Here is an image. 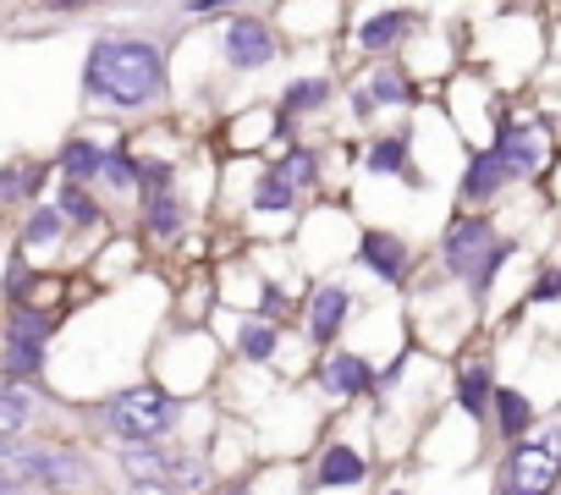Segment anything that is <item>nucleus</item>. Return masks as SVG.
I'll return each mask as SVG.
<instances>
[{
    "instance_id": "1",
    "label": "nucleus",
    "mask_w": 561,
    "mask_h": 495,
    "mask_svg": "<svg viewBox=\"0 0 561 495\" xmlns=\"http://www.w3.org/2000/svg\"><path fill=\"white\" fill-rule=\"evenodd\" d=\"M83 94L116 111H144L165 94V56L138 34H100L83 61Z\"/></svg>"
},
{
    "instance_id": "2",
    "label": "nucleus",
    "mask_w": 561,
    "mask_h": 495,
    "mask_svg": "<svg viewBox=\"0 0 561 495\" xmlns=\"http://www.w3.org/2000/svg\"><path fill=\"white\" fill-rule=\"evenodd\" d=\"M0 479L23 484L28 495H67V490H94V462L72 446L0 440Z\"/></svg>"
},
{
    "instance_id": "3",
    "label": "nucleus",
    "mask_w": 561,
    "mask_h": 495,
    "mask_svg": "<svg viewBox=\"0 0 561 495\" xmlns=\"http://www.w3.org/2000/svg\"><path fill=\"white\" fill-rule=\"evenodd\" d=\"M440 260H446V270L484 303L495 270L512 260V242H506L484 215H457V220L446 226V237H440Z\"/></svg>"
},
{
    "instance_id": "4",
    "label": "nucleus",
    "mask_w": 561,
    "mask_h": 495,
    "mask_svg": "<svg viewBox=\"0 0 561 495\" xmlns=\"http://www.w3.org/2000/svg\"><path fill=\"white\" fill-rule=\"evenodd\" d=\"M116 462H122V473L133 484H165L176 495H198V490L215 484V473H209V462L198 451L165 446V440H122Z\"/></svg>"
},
{
    "instance_id": "5",
    "label": "nucleus",
    "mask_w": 561,
    "mask_h": 495,
    "mask_svg": "<svg viewBox=\"0 0 561 495\" xmlns=\"http://www.w3.org/2000/svg\"><path fill=\"white\" fill-rule=\"evenodd\" d=\"M556 484H561V424L528 429L523 440L506 446L495 495H556Z\"/></svg>"
},
{
    "instance_id": "6",
    "label": "nucleus",
    "mask_w": 561,
    "mask_h": 495,
    "mask_svg": "<svg viewBox=\"0 0 561 495\" xmlns=\"http://www.w3.org/2000/svg\"><path fill=\"white\" fill-rule=\"evenodd\" d=\"M176 418H182V396H171L165 385H133L105 402V424L116 440H160L176 429Z\"/></svg>"
},
{
    "instance_id": "7",
    "label": "nucleus",
    "mask_w": 561,
    "mask_h": 495,
    "mask_svg": "<svg viewBox=\"0 0 561 495\" xmlns=\"http://www.w3.org/2000/svg\"><path fill=\"white\" fill-rule=\"evenodd\" d=\"M56 320L50 314H34V309H18L7 320V331H0V369H7L12 380H28L45 369V342H50Z\"/></svg>"
},
{
    "instance_id": "8",
    "label": "nucleus",
    "mask_w": 561,
    "mask_h": 495,
    "mask_svg": "<svg viewBox=\"0 0 561 495\" xmlns=\"http://www.w3.org/2000/svg\"><path fill=\"white\" fill-rule=\"evenodd\" d=\"M495 154H501L506 176L523 182V176H534V171L545 165V154H550V133H545L539 122H501Z\"/></svg>"
},
{
    "instance_id": "9",
    "label": "nucleus",
    "mask_w": 561,
    "mask_h": 495,
    "mask_svg": "<svg viewBox=\"0 0 561 495\" xmlns=\"http://www.w3.org/2000/svg\"><path fill=\"white\" fill-rule=\"evenodd\" d=\"M226 67L231 72H259V67H270L275 61V34H270V23H259V18H237L231 28H226Z\"/></svg>"
},
{
    "instance_id": "10",
    "label": "nucleus",
    "mask_w": 561,
    "mask_h": 495,
    "mask_svg": "<svg viewBox=\"0 0 561 495\" xmlns=\"http://www.w3.org/2000/svg\"><path fill=\"white\" fill-rule=\"evenodd\" d=\"M490 424H495V435L512 446V440H523L528 429H539V407H534L528 391H517V385H495V396H490Z\"/></svg>"
},
{
    "instance_id": "11",
    "label": "nucleus",
    "mask_w": 561,
    "mask_h": 495,
    "mask_svg": "<svg viewBox=\"0 0 561 495\" xmlns=\"http://www.w3.org/2000/svg\"><path fill=\"white\" fill-rule=\"evenodd\" d=\"M358 260L380 276V281H408V265H413V254H408V242L397 237V231H364V242H358Z\"/></svg>"
},
{
    "instance_id": "12",
    "label": "nucleus",
    "mask_w": 561,
    "mask_h": 495,
    "mask_svg": "<svg viewBox=\"0 0 561 495\" xmlns=\"http://www.w3.org/2000/svg\"><path fill=\"white\" fill-rule=\"evenodd\" d=\"M320 385H325L331 396H364V391L375 385V369H369V358H358V353H331V358L320 364Z\"/></svg>"
},
{
    "instance_id": "13",
    "label": "nucleus",
    "mask_w": 561,
    "mask_h": 495,
    "mask_svg": "<svg viewBox=\"0 0 561 495\" xmlns=\"http://www.w3.org/2000/svg\"><path fill=\"white\" fill-rule=\"evenodd\" d=\"M380 105H413V83H408L397 67H380V72L353 94V111H358V116H375Z\"/></svg>"
},
{
    "instance_id": "14",
    "label": "nucleus",
    "mask_w": 561,
    "mask_h": 495,
    "mask_svg": "<svg viewBox=\"0 0 561 495\" xmlns=\"http://www.w3.org/2000/svg\"><path fill=\"white\" fill-rule=\"evenodd\" d=\"M506 182H512V176H506L501 154H495V149H479V154L468 160V171H462V187H457V193H462L468 204H490Z\"/></svg>"
},
{
    "instance_id": "15",
    "label": "nucleus",
    "mask_w": 561,
    "mask_h": 495,
    "mask_svg": "<svg viewBox=\"0 0 561 495\" xmlns=\"http://www.w3.org/2000/svg\"><path fill=\"white\" fill-rule=\"evenodd\" d=\"M353 314V292L347 287H320L314 303H309V336L314 342H336V331L347 325Z\"/></svg>"
},
{
    "instance_id": "16",
    "label": "nucleus",
    "mask_w": 561,
    "mask_h": 495,
    "mask_svg": "<svg viewBox=\"0 0 561 495\" xmlns=\"http://www.w3.org/2000/svg\"><path fill=\"white\" fill-rule=\"evenodd\" d=\"M45 160H7V165H0V209H7V204H28V198H39V187H45Z\"/></svg>"
},
{
    "instance_id": "17",
    "label": "nucleus",
    "mask_w": 561,
    "mask_h": 495,
    "mask_svg": "<svg viewBox=\"0 0 561 495\" xmlns=\"http://www.w3.org/2000/svg\"><path fill=\"white\" fill-rule=\"evenodd\" d=\"M490 396H495V369L479 358V364H468V369L457 375V407H462L473 424H484V418H490Z\"/></svg>"
},
{
    "instance_id": "18",
    "label": "nucleus",
    "mask_w": 561,
    "mask_h": 495,
    "mask_svg": "<svg viewBox=\"0 0 561 495\" xmlns=\"http://www.w3.org/2000/svg\"><path fill=\"white\" fill-rule=\"evenodd\" d=\"M408 34H413V12H402V7H397V12H375V18H369V23L358 28V45L380 56V50L402 45Z\"/></svg>"
},
{
    "instance_id": "19",
    "label": "nucleus",
    "mask_w": 561,
    "mask_h": 495,
    "mask_svg": "<svg viewBox=\"0 0 561 495\" xmlns=\"http://www.w3.org/2000/svg\"><path fill=\"white\" fill-rule=\"evenodd\" d=\"M369 473V462H364V451H353V446H325L320 451V473H314V484H358Z\"/></svg>"
},
{
    "instance_id": "20",
    "label": "nucleus",
    "mask_w": 561,
    "mask_h": 495,
    "mask_svg": "<svg viewBox=\"0 0 561 495\" xmlns=\"http://www.w3.org/2000/svg\"><path fill=\"white\" fill-rule=\"evenodd\" d=\"M100 165H105V149L100 143H89V138H72L67 149H61V171H67V182H94L100 176Z\"/></svg>"
},
{
    "instance_id": "21",
    "label": "nucleus",
    "mask_w": 561,
    "mask_h": 495,
    "mask_svg": "<svg viewBox=\"0 0 561 495\" xmlns=\"http://www.w3.org/2000/svg\"><path fill=\"white\" fill-rule=\"evenodd\" d=\"M34 396L23 391V385H0V440H12L18 429H28L34 424Z\"/></svg>"
},
{
    "instance_id": "22",
    "label": "nucleus",
    "mask_w": 561,
    "mask_h": 495,
    "mask_svg": "<svg viewBox=\"0 0 561 495\" xmlns=\"http://www.w3.org/2000/svg\"><path fill=\"white\" fill-rule=\"evenodd\" d=\"M364 165H369L375 176H397V171H408V133L375 138V143H369V154H364Z\"/></svg>"
},
{
    "instance_id": "23",
    "label": "nucleus",
    "mask_w": 561,
    "mask_h": 495,
    "mask_svg": "<svg viewBox=\"0 0 561 495\" xmlns=\"http://www.w3.org/2000/svg\"><path fill=\"white\" fill-rule=\"evenodd\" d=\"M293 187H287V176L280 171H264L259 182H253V209H264V215H280V209H293Z\"/></svg>"
},
{
    "instance_id": "24",
    "label": "nucleus",
    "mask_w": 561,
    "mask_h": 495,
    "mask_svg": "<svg viewBox=\"0 0 561 495\" xmlns=\"http://www.w3.org/2000/svg\"><path fill=\"white\" fill-rule=\"evenodd\" d=\"M275 342H280V331H275L270 320H242V331H237V347H242V358H253V364H264V358L275 353Z\"/></svg>"
},
{
    "instance_id": "25",
    "label": "nucleus",
    "mask_w": 561,
    "mask_h": 495,
    "mask_svg": "<svg viewBox=\"0 0 561 495\" xmlns=\"http://www.w3.org/2000/svg\"><path fill=\"white\" fill-rule=\"evenodd\" d=\"M56 209H61V220L100 226V204L89 198V187H83V182H67V187H61V198H56Z\"/></svg>"
},
{
    "instance_id": "26",
    "label": "nucleus",
    "mask_w": 561,
    "mask_h": 495,
    "mask_svg": "<svg viewBox=\"0 0 561 495\" xmlns=\"http://www.w3.org/2000/svg\"><path fill=\"white\" fill-rule=\"evenodd\" d=\"M331 100V83L325 78H298L287 94H280V105H287V116H298V111H320Z\"/></svg>"
},
{
    "instance_id": "27",
    "label": "nucleus",
    "mask_w": 561,
    "mask_h": 495,
    "mask_svg": "<svg viewBox=\"0 0 561 495\" xmlns=\"http://www.w3.org/2000/svg\"><path fill=\"white\" fill-rule=\"evenodd\" d=\"M149 231H154V237H176V231H182V204L171 198V187L149 193Z\"/></svg>"
},
{
    "instance_id": "28",
    "label": "nucleus",
    "mask_w": 561,
    "mask_h": 495,
    "mask_svg": "<svg viewBox=\"0 0 561 495\" xmlns=\"http://www.w3.org/2000/svg\"><path fill=\"white\" fill-rule=\"evenodd\" d=\"M61 209H34L28 220H23V242L28 248H50V242H61Z\"/></svg>"
},
{
    "instance_id": "29",
    "label": "nucleus",
    "mask_w": 561,
    "mask_h": 495,
    "mask_svg": "<svg viewBox=\"0 0 561 495\" xmlns=\"http://www.w3.org/2000/svg\"><path fill=\"white\" fill-rule=\"evenodd\" d=\"M100 176H105V182H116V187L127 193V187H138V160H133L127 149H111V154H105V165H100Z\"/></svg>"
},
{
    "instance_id": "30",
    "label": "nucleus",
    "mask_w": 561,
    "mask_h": 495,
    "mask_svg": "<svg viewBox=\"0 0 561 495\" xmlns=\"http://www.w3.org/2000/svg\"><path fill=\"white\" fill-rule=\"evenodd\" d=\"M280 176H287V187H293V193H298V187H309V182H314V154H309V149L287 154V165H280Z\"/></svg>"
},
{
    "instance_id": "31",
    "label": "nucleus",
    "mask_w": 561,
    "mask_h": 495,
    "mask_svg": "<svg viewBox=\"0 0 561 495\" xmlns=\"http://www.w3.org/2000/svg\"><path fill=\"white\" fill-rule=\"evenodd\" d=\"M561 298V265L556 270H539V281L528 287V303H556Z\"/></svg>"
},
{
    "instance_id": "32",
    "label": "nucleus",
    "mask_w": 561,
    "mask_h": 495,
    "mask_svg": "<svg viewBox=\"0 0 561 495\" xmlns=\"http://www.w3.org/2000/svg\"><path fill=\"white\" fill-rule=\"evenodd\" d=\"M23 292H28V265H23V254H18V260H12V270H7V298L18 303Z\"/></svg>"
},
{
    "instance_id": "33",
    "label": "nucleus",
    "mask_w": 561,
    "mask_h": 495,
    "mask_svg": "<svg viewBox=\"0 0 561 495\" xmlns=\"http://www.w3.org/2000/svg\"><path fill=\"white\" fill-rule=\"evenodd\" d=\"M226 7H231V0H193L187 12H193V18H215V12H226Z\"/></svg>"
},
{
    "instance_id": "34",
    "label": "nucleus",
    "mask_w": 561,
    "mask_h": 495,
    "mask_svg": "<svg viewBox=\"0 0 561 495\" xmlns=\"http://www.w3.org/2000/svg\"><path fill=\"white\" fill-rule=\"evenodd\" d=\"M127 495H176V490H165V484H133Z\"/></svg>"
},
{
    "instance_id": "35",
    "label": "nucleus",
    "mask_w": 561,
    "mask_h": 495,
    "mask_svg": "<svg viewBox=\"0 0 561 495\" xmlns=\"http://www.w3.org/2000/svg\"><path fill=\"white\" fill-rule=\"evenodd\" d=\"M45 12H67V7H89V0H39Z\"/></svg>"
},
{
    "instance_id": "36",
    "label": "nucleus",
    "mask_w": 561,
    "mask_h": 495,
    "mask_svg": "<svg viewBox=\"0 0 561 495\" xmlns=\"http://www.w3.org/2000/svg\"><path fill=\"white\" fill-rule=\"evenodd\" d=\"M0 495H28L23 484H12V479H0Z\"/></svg>"
},
{
    "instance_id": "37",
    "label": "nucleus",
    "mask_w": 561,
    "mask_h": 495,
    "mask_svg": "<svg viewBox=\"0 0 561 495\" xmlns=\"http://www.w3.org/2000/svg\"><path fill=\"white\" fill-rule=\"evenodd\" d=\"M391 495H408V490H391Z\"/></svg>"
},
{
    "instance_id": "38",
    "label": "nucleus",
    "mask_w": 561,
    "mask_h": 495,
    "mask_svg": "<svg viewBox=\"0 0 561 495\" xmlns=\"http://www.w3.org/2000/svg\"><path fill=\"white\" fill-rule=\"evenodd\" d=\"M556 495H561V484H556Z\"/></svg>"
}]
</instances>
